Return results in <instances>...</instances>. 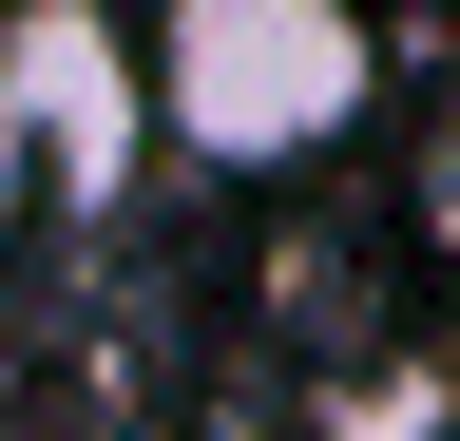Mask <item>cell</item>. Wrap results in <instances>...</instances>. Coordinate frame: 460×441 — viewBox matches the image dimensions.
I'll return each instance as SVG.
<instances>
[{
  "mask_svg": "<svg viewBox=\"0 0 460 441\" xmlns=\"http://www.w3.org/2000/svg\"><path fill=\"white\" fill-rule=\"evenodd\" d=\"M0 135L39 154L58 211H115L135 154L172 135V116H154V39H115L96 0H20V20H0Z\"/></svg>",
  "mask_w": 460,
  "mask_h": 441,
  "instance_id": "2",
  "label": "cell"
},
{
  "mask_svg": "<svg viewBox=\"0 0 460 441\" xmlns=\"http://www.w3.org/2000/svg\"><path fill=\"white\" fill-rule=\"evenodd\" d=\"M20 192H39V154H20V135H0V250H20Z\"/></svg>",
  "mask_w": 460,
  "mask_h": 441,
  "instance_id": "3",
  "label": "cell"
},
{
  "mask_svg": "<svg viewBox=\"0 0 460 441\" xmlns=\"http://www.w3.org/2000/svg\"><path fill=\"white\" fill-rule=\"evenodd\" d=\"M384 20L365 0H154V116L192 173H307L365 135Z\"/></svg>",
  "mask_w": 460,
  "mask_h": 441,
  "instance_id": "1",
  "label": "cell"
}]
</instances>
